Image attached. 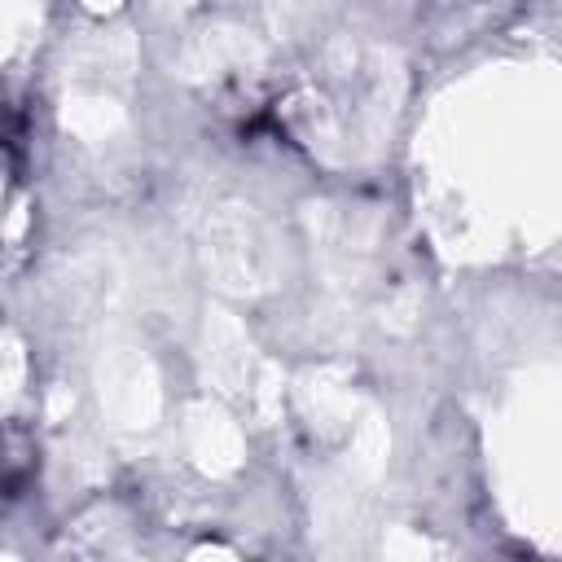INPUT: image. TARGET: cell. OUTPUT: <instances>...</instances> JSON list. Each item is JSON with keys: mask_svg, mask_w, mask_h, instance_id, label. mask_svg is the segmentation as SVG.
Instances as JSON below:
<instances>
[{"mask_svg": "<svg viewBox=\"0 0 562 562\" xmlns=\"http://www.w3.org/2000/svg\"><path fill=\"white\" fill-rule=\"evenodd\" d=\"M26 470H31V448H26V439L13 435V430H0V492H4V487H18V483L26 479Z\"/></svg>", "mask_w": 562, "mask_h": 562, "instance_id": "obj_1", "label": "cell"}]
</instances>
